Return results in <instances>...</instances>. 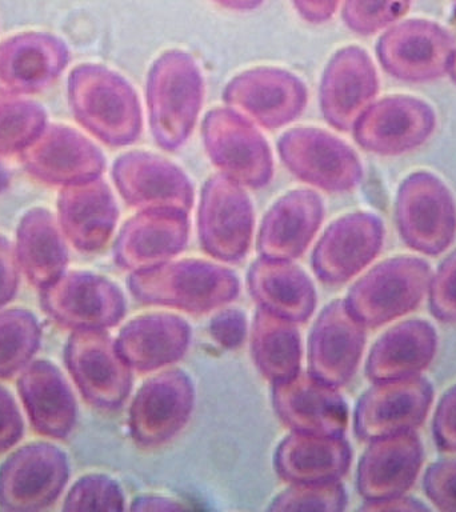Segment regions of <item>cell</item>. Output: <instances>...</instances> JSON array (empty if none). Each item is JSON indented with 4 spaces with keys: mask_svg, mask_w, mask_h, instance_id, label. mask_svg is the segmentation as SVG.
<instances>
[{
    "mask_svg": "<svg viewBox=\"0 0 456 512\" xmlns=\"http://www.w3.org/2000/svg\"><path fill=\"white\" fill-rule=\"evenodd\" d=\"M68 100L80 126L111 147L134 143L142 132V110L131 84L99 64L75 67Z\"/></svg>",
    "mask_w": 456,
    "mask_h": 512,
    "instance_id": "1",
    "label": "cell"
},
{
    "mask_svg": "<svg viewBox=\"0 0 456 512\" xmlns=\"http://www.w3.org/2000/svg\"><path fill=\"white\" fill-rule=\"evenodd\" d=\"M128 288L138 302L206 314L239 295L238 276L206 260L186 259L131 272Z\"/></svg>",
    "mask_w": 456,
    "mask_h": 512,
    "instance_id": "2",
    "label": "cell"
},
{
    "mask_svg": "<svg viewBox=\"0 0 456 512\" xmlns=\"http://www.w3.org/2000/svg\"><path fill=\"white\" fill-rule=\"evenodd\" d=\"M202 72L187 52H164L147 80V106L152 136L160 147L174 151L194 131L202 110Z\"/></svg>",
    "mask_w": 456,
    "mask_h": 512,
    "instance_id": "3",
    "label": "cell"
},
{
    "mask_svg": "<svg viewBox=\"0 0 456 512\" xmlns=\"http://www.w3.org/2000/svg\"><path fill=\"white\" fill-rule=\"evenodd\" d=\"M431 279V267L423 259L398 256L367 272L344 302L364 327H380L415 310Z\"/></svg>",
    "mask_w": 456,
    "mask_h": 512,
    "instance_id": "4",
    "label": "cell"
},
{
    "mask_svg": "<svg viewBox=\"0 0 456 512\" xmlns=\"http://www.w3.org/2000/svg\"><path fill=\"white\" fill-rule=\"evenodd\" d=\"M395 216L403 242L420 254H442L454 242V196L431 172H414L403 180L396 195Z\"/></svg>",
    "mask_w": 456,
    "mask_h": 512,
    "instance_id": "5",
    "label": "cell"
},
{
    "mask_svg": "<svg viewBox=\"0 0 456 512\" xmlns=\"http://www.w3.org/2000/svg\"><path fill=\"white\" fill-rule=\"evenodd\" d=\"M208 158L220 174L240 186L260 188L270 183L274 162L258 128L232 108H215L202 128Z\"/></svg>",
    "mask_w": 456,
    "mask_h": 512,
    "instance_id": "6",
    "label": "cell"
},
{
    "mask_svg": "<svg viewBox=\"0 0 456 512\" xmlns=\"http://www.w3.org/2000/svg\"><path fill=\"white\" fill-rule=\"evenodd\" d=\"M64 360L83 398L100 410L122 406L132 387V368L106 330L72 332Z\"/></svg>",
    "mask_w": 456,
    "mask_h": 512,
    "instance_id": "7",
    "label": "cell"
},
{
    "mask_svg": "<svg viewBox=\"0 0 456 512\" xmlns=\"http://www.w3.org/2000/svg\"><path fill=\"white\" fill-rule=\"evenodd\" d=\"M255 215L242 186L223 174L204 184L198 211L200 244L220 262L235 263L250 250Z\"/></svg>",
    "mask_w": 456,
    "mask_h": 512,
    "instance_id": "8",
    "label": "cell"
},
{
    "mask_svg": "<svg viewBox=\"0 0 456 512\" xmlns=\"http://www.w3.org/2000/svg\"><path fill=\"white\" fill-rule=\"evenodd\" d=\"M454 36L431 20L411 19L384 32L376 54L392 78L410 83L434 82L450 71Z\"/></svg>",
    "mask_w": 456,
    "mask_h": 512,
    "instance_id": "9",
    "label": "cell"
},
{
    "mask_svg": "<svg viewBox=\"0 0 456 512\" xmlns=\"http://www.w3.org/2000/svg\"><path fill=\"white\" fill-rule=\"evenodd\" d=\"M280 158L303 182L328 192L354 190L363 178L354 150L330 132L315 127L287 131L278 143Z\"/></svg>",
    "mask_w": 456,
    "mask_h": 512,
    "instance_id": "10",
    "label": "cell"
},
{
    "mask_svg": "<svg viewBox=\"0 0 456 512\" xmlns=\"http://www.w3.org/2000/svg\"><path fill=\"white\" fill-rule=\"evenodd\" d=\"M40 303L56 323L72 331L107 330L126 315L119 287L91 272L63 274L42 290Z\"/></svg>",
    "mask_w": 456,
    "mask_h": 512,
    "instance_id": "11",
    "label": "cell"
},
{
    "mask_svg": "<svg viewBox=\"0 0 456 512\" xmlns=\"http://www.w3.org/2000/svg\"><path fill=\"white\" fill-rule=\"evenodd\" d=\"M66 454L50 443H31L15 451L0 467V507L39 511L51 506L66 487Z\"/></svg>",
    "mask_w": 456,
    "mask_h": 512,
    "instance_id": "12",
    "label": "cell"
},
{
    "mask_svg": "<svg viewBox=\"0 0 456 512\" xmlns=\"http://www.w3.org/2000/svg\"><path fill=\"white\" fill-rule=\"evenodd\" d=\"M435 128L436 115L430 104L412 96L395 95L372 103L352 130L364 150L396 156L423 146Z\"/></svg>",
    "mask_w": 456,
    "mask_h": 512,
    "instance_id": "13",
    "label": "cell"
},
{
    "mask_svg": "<svg viewBox=\"0 0 456 512\" xmlns=\"http://www.w3.org/2000/svg\"><path fill=\"white\" fill-rule=\"evenodd\" d=\"M195 406V387L182 370L162 372L144 383L131 404L128 426L142 447H158L186 427Z\"/></svg>",
    "mask_w": 456,
    "mask_h": 512,
    "instance_id": "14",
    "label": "cell"
},
{
    "mask_svg": "<svg viewBox=\"0 0 456 512\" xmlns=\"http://www.w3.org/2000/svg\"><path fill=\"white\" fill-rule=\"evenodd\" d=\"M432 399L430 382L416 375L375 382L356 406V435L371 442L414 430L426 419Z\"/></svg>",
    "mask_w": 456,
    "mask_h": 512,
    "instance_id": "15",
    "label": "cell"
},
{
    "mask_svg": "<svg viewBox=\"0 0 456 512\" xmlns=\"http://www.w3.org/2000/svg\"><path fill=\"white\" fill-rule=\"evenodd\" d=\"M224 100L250 122L276 130L302 114L307 90L291 72L260 67L235 76L224 90Z\"/></svg>",
    "mask_w": 456,
    "mask_h": 512,
    "instance_id": "16",
    "label": "cell"
},
{
    "mask_svg": "<svg viewBox=\"0 0 456 512\" xmlns=\"http://www.w3.org/2000/svg\"><path fill=\"white\" fill-rule=\"evenodd\" d=\"M112 178L122 198L139 210L191 211L194 188L178 166L150 152H127L116 160Z\"/></svg>",
    "mask_w": 456,
    "mask_h": 512,
    "instance_id": "17",
    "label": "cell"
},
{
    "mask_svg": "<svg viewBox=\"0 0 456 512\" xmlns=\"http://www.w3.org/2000/svg\"><path fill=\"white\" fill-rule=\"evenodd\" d=\"M20 158L28 174L51 186H71L100 178L106 160L91 140L71 127L44 128Z\"/></svg>",
    "mask_w": 456,
    "mask_h": 512,
    "instance_id": "18",
    "label": "cell"
},
{
    "mask_svg": "<svg viewBox=\"0 0 456 512\" xmlns=\"http://www.w3.org/2000/svg\"><path fill=\"white\" fill-rule=\"evenodd\" d=\"M271 398L276 415L291 431L343 436L347 430L348 407L338 387L310 372L272 384Z\"/></svg>",
    "mask_w": 456,
    "mask_h": 512,
    "instance_id": "19",
    "label": "cell"
},
{
    "mask_svg": "<svg viewBox=\"0 0 456 512\" xmlns=\"http://www.w3.org/2000/svg\"><path fill=\"white\" fill-rule=\"evenodd\" d=\"M364 330L344 300L328 304L308 339V372L338 388L350 382L366 344Z\"/></svg>",
    "mask_w": 456,
    "mask_h": 512,
    "instance_id": "20",
    "label": "cell"
},
{
    "mask_svg": "<svg viewBox=\"0 0 456 512\" xmlns=\"http://www.w3.org/2000/svg\"><path fill=\"white\" fill-rule=\"evenodd\" d=\"M383 240V223L375 215L348 214L324 232L312 254V268L324 283L347 282L378 256Z\"/></svg>",
    "mask_w": 456,
    "mask_h": 512,
    "instance_id": "21",
    "label": "cell"
},
{
    "mask_svg": "<svg viewBox=\"0 0 456 512\" xmlns=\"http://www.w3.org/2000/svg\"><path fill=\"white\" fill-rule=\"evenodd\" d=\"M378 91V74L370 55L360 47L342 48L328 62L320 84L324 119L336 130H352Z\"/></svg>",
    "mask_w": 456,
    "mask_h": 512,
    "instance_id": "22",
    "label": "cell"
},
{
    "mask_svg": "<svg viewBox=\"0 0 456 512\" xmlns=\"http://www.w3.org/2000/svg\"><path fill=\"white\" fill-rule=\"evenodd\" d=\"M70 52L44 32H24L0 44V95H31L50 87L67 67Z\"/></svg>",
    "mask_w": 456,
    "mask_h": 512,
    "instance_id": "23",
    "label": "cell"
},
{
    "mask_svg": "<svg viewBox=\"0 0 456 512\" xmlns=\"http://www.w3.org/2000/svg\"><path fill=\"white\" fill-rule=\"evenodd\" d=\"M188 234L186 212L142 210L120 231L114 247L115 262L131 272L170 262L186 248Z\"/></svg>",
    "mask_w": 456,
    "mask_h": 512,
    "instance_id": "24",
    "label": "cell"
},
{
    "mask_svg": "<svg viewBox=\"0 0 456 512\" xmlns=\"http://www.w3.org/2000/svg\"><path fill=\"white\" fill-rule=\"evenodd\" d=\"M423 463V447L412 431L371 440L358 466L359 494L367 502L403 495Z\"/></svg>",
    "mask_w": 456,
    "mask_h": 512,
    "instance_id": "25",
    "label": "cell"
},
{
    "mask_svg": "<svg viewBox=\"0 0 456 512\" xmlns=\"http://www.w3.org/2000/svg\"><path fill=\"white\" fill-rule=\"evenodd\" d=\"M118 218L114 195L100 178L71 184L59 192V227L78 251L102 250L114 234Z\"/></svg>",
    "mask_w": 456,
    "mask_h": 512,
    "instance_id": "26",
    "label": "cell"
},
{
    "mask_svg": "<svg viewBox=\"0 0 456 512\" xmlns=\"http://www.w3.org/2000/svg\"><path fill=\"white\" fill-rule=\"evenodd\" d=\"M323 218V202L314 191L287 192L264 215L258 236L259 254L272 259L299 258L310 246Z\"/></svg>",
    "mask_w": 456,
    "mask_h": 512,
    "instance_id": "27",
    "label": "cell"
},
{
    "mask_svg": "<svg viewBox=\"0 0 456 512\" xmlns=\"http://www.w3.org/2000/svg\"><path fill=\"white\" fill-rule=\"evenodd\" d=\"M18 391L34 430L48 438L64 439L76 422V402L59 368L48 360L28 364Z\"/></svg>",
    "mask_w": 456,
    "mask_h": 512,
    "instance_id": "28",
    "label": "cell"
},
{
    "mask_svg": "<svg viewBox=\"0 0 456 512\" xmlns=\"http://www.w3.org/2000/svg\"><path fill=\"white\" fill-rule=\"evenodd\" d=\"M248 291L263 310L296 324L307 322L316 308L314 283L291 260L260 256L247 275Z\"/></svg>",
    "mask_w": 456,
    "mask_h": 512,
    "instance_id": "29",
    "label": "cell"
},
{
    "mask_svg": "<svg viewBox=\"0 0 456 512\" xmlns=\"http://www.w3.org/2000/svg\"><path fill=\"white\" fill-rule=\"evenodd\" d=\"M191 327L171 314L139 316L122 328L116 344L132 370L150 372L182 359L190 347Z\"/></svg>",
    "mask_w": 456,
    "mask_h": 512,
    "instance_id": "30",
    "label": "cell"
},
{
    "mask_svg": "<svg viewBox=\"0 0 456 512\" xmlns=\"http://www.w3.org/2000/svg\"><path fill=\"white\" fill-rule=\"evenodd\" d=\"M351 447L343 436H320L292 431L274 455L276 474L286 482H335L351 466Z\"/></svg>",
    "mask_w": 456,
    "mask_h": 512,
    "instance_id": "31",
    "label": "cell"
},
{
    "mask_svg": "<svg viewBox=\"0 0 456 512\" xmlns=\"http://www.w3.org/2000/svg\"><path fill=\"white\" fill-rule=\"evenodd\" d=\"M436 346L438 336L430 323L415 319L396 324L372 347L367 376L380 382L418 375L434 359Z\"/></svg>",
    "mask_w": 456,
    "mask_h": 512,
    "instance_id": "32",
    "label": "cell"
},
{
    "mask_svg": "<svg viewBox=\"0 0 456 512\" xmlns=\"http://www.w3.org/2000/svg\"><path fill=\"white\" fill-rule=\"evenodd\" d=\"M15 252L28 282L40 290L66 272L68 251L63 232L46 208H32L20 219Z\"/></svg>",
    "mask_w": 456,
    "mask_h": 512,
    "instance_id": "33",
    "label": "cell"
},
{
    "mask_svg": "<svg viewBox=\"0 0 456 512\" xmlns=\"http://www.w3.org/2000/svg\"><path fill=\"white\" fill-rule=\"evenodd\" d=\"M252 359L271 384L299 374L302 339L296 323L258 308L251 327Z\"/></svg>",
    "mask_w": 456,
    "mask_h": 512,
    "instance_id": "34",
    "label": "cell"
},
{
    "mask_svg": "<svg viewBox=\"0 0 456 512\" xmlns=\"http://www.w3.org/2000/svg\"><path fill=\"white\" fill-rule=\"evenodd\" d=\"M40 338L38 319L26 308L0 312V379L11 378L30 363Z\"/></svg>",
    "mask_w": 456,
    "mask_h": 512,
    "instance_id": "35",
    "label": "cell"
},
{
    "mask_svg": "<svg viewBox=\"0 0 456 512\" xmlns=\"http://www.w3.org/2000/svg\"><path fill=\"white\" fill-rule=\"evenodd\" d=\"M40 104L18 98H0V155L22 152L46 128Z\"/></svg>",
    "mask_w": 456,
    "mask_h": 512,
    "instance_id": "36",
    "label": "cell"
},
{
    "mask_svg": "<svg viewBox=\"0 0 456 512\" xmlns=\"http://www.w3.org/2000/svg\"><path fill=\"white\" fill-rule=\"evenodd\" d=\"M347 506L346 490L335 482L294 483L272 500L270 511L339 512Z\"/></svg>",
    "mask_w": 456,
    "mask_h": 512,
    "instance_id": "37",
    "label": "cell"
},
{
    "mask_svg": "<svg viewBox=\"0 0 456 512\" xmlns=\"http://www.w3.org/2000/svg\"><path fill=\"white\" fill-rule=\"evenodd\" d=\"M411 4L412 0H346L343 20L355 34L370 36L402 19Z\"/></svg>",
    "mask_w": 456,
    "mask_h": 512,
    "instance_id": "38",
    "label": "cell"
},
{
    "mask_svg": "<svg viewBox=\"0 0 456 512\" xmlns=\"http://www.w3.org/2000/svg\"><path fill=\"white\" fill-rule=\"evenodd\" d=\"M126 508L123 490L107 475L83 476L74 484L64 500V511H112Z\"/></svg>",
    "mask_w": 456,
    "mask_h": 512,
    "instance_id": "39",
    "label": "cell"
},
{
    "mask_svg": "<svg viewBox=\"0 0 456 512\" xmlns=\"http://www.w3.org/2000/svg\"><path fill=\"white\" fill-rule=\"evenodd\" d=\"M432 315L443 323H456V250L440 264L430 283Z\"/></svg>",
    "mask_w": 456,
    "mask_h": 512,
    "instance_id": "40",
    "label": "cell"
},
{
    "mask_svg": "<svg viewBox=\"0 0 456 512\" xmlns=\"http://www.w3.org/2000/svg\"><path fill=\"white\" fill-rule=\"evenodd\" d=\"M423 487L439 510L456 512V459L431 464L424 475Z\"/></svg>",
    "mask_w": 456,
    "mask_h": 512,
    "instance_id": "41",
    "label": "cell"
},
{
    "mask_svg": "<svg viewBox=\"0 0 456 512\" xmlns=\"http://www.w3.org/2000/svg\"><path fill=\"white\" fill-rule=\"evenodd\" d=\"M212 339L219 346L227 348V350H235L242 346L247 338L248 323L246 315L238 308H222L211 319L208 326Z\"/></svg>",
    "mask_w": 456,
    "mask_h": 512,
    "instance_id": "42",
    "label": "cell"
},
{
    "mask_svg": "<svg viewBox=\"0 0 456 512\" xmlns=\"http://www.w3.org/2000/svg\"><path fill=\"white\" fill-rule=\"evenodd\" d=\"M434 438L440 450L456 452V386L443 395L436 408Z\"/></svg>",
    "mask_w": 456,
    "mask_h": 512,
    "instance_id": "43",
    "label": "cell"
},
{
    "mask_svg": "<svg viewBox=\"0 0 456 512\" xmlns=\"http://www.w3.org/2000/svg\"><path fill=\"white\" fill-rule=\"evenodd\" d=\"M23 419L14 398L0 386V452L14 447L23 436Z\"/></svg>",
    "mask_w": 456,
    "mask_h": 512,
    "instance_id": "44",
    "label": "cell"
},
{
    "mask_svg": "<svg viewBox=\"0 0 456 512\" xmlns=\"http://www.w3.org/2000/svg\"><path fill=\"white\" fill-rule=\"evenodd\" d=\"M19 286V263L15 248L0 235V307L11 302Z\"/></svg>",
    "mask_w": 456,
    "mask_h": 512,
    "instance_id": "45",
    "label": "cell"
},
{
    "mask_svg": "<svg viewBox=\"0 0 456 512\" xmlns=\"http://www.w3.org/2000/svg\"><path fill=\"white\" fill-rule=\"evenodd\" d=\"M296 11L310 23H324L334 16L340 0H292Z\"/></svg>",
    "mask_w": 456,
    "mask_h": 512,
    "instance_id": "46",
    "label": "cell"
},
{
    "mask_svg": "<svg viewBox=\"0 0 456 512\" xmlns=\"http://www.w3.org/2000/svg\"><path fill=\"white\" fill-rule=\"evenodd\" d=\"M186 508V504L180 503L179 500L162 495L139 496L131 504V510L138 512L182 511L186 510Z\"/></svg>",
    "mask_w": 456,
    "mask_h": 512,
    "instance_id": "47",
    "label": "cell"
},
{
    "mask_svg": "<svg viewBox=\"0 0 456 512\" xmlns=\"http://www.w3.org/2000/svg\"><path fill=\"white\" fill-rule=\"evenodd\" d=\"M362 510L366 511H426L427 507L419 500L403 498L402 495L382 500H372L364 503Z\"/></svg>",
    "mask_w": 456,
    "mask_h": 512,
    "instance_id": "48",
    "label": "cell"
},
{
    "mask_svg": "<svg viewBox=\"0 0 456 512\" xmlns=\"http://www.w3.org/2000/svg\"><path fill=\"white\" fill-rule=\"evenodd\" d=\"M220 6L234 11H252L258 8L264 0H215Z\"/></svg>",
    "mask_w": 456,
    "mask_h": 512,
    "instance_id": "49",
    "label": "cell"
},
{
    "mask_svg": "<svg viewBox=\"0 0 456 512\" xmlns=\"http://www.w3.org/2000/svg\"><path fill=\"white\" fill-rule=\"evenodd\" d=\"M10 186V174H8L7 168L0 163V194L7 190Z\"/></svg>",
    "mask_w": 456,
    "mask_h": 512,
    "instance_id": "50",
    "label": "cell"
},
{
    "mask_svg": "<svg viewBox=\"0 0 456 512\" xmlns=\"http://www.w3.org/2000/svg\"><path fill=\"white\" fill-rule=\"evenodd\" d=\"M448 74H450L452 82L456 84V51L454 54V58H452L450 71H448Z\"/></svg>",
    "mask_w": 456,
    "mask_h": 512,
    "instance_id": "51",
    "label": "cell"
},
{
    "mask_svg": "<svg viewBox=\"0 0 456 512\" xmlns=\"http://www.w3.org/2000/svg\"><path fill=\"white\" fill-rule=\"evenodd\" d=\"M452 22H454L456 26V0L454 4H452Z\"/></svg>",
    "mask_w": 456,
    "mask_h": 512,
    "instance_id": "52",
    "label": "cell"
}]
</instances>
